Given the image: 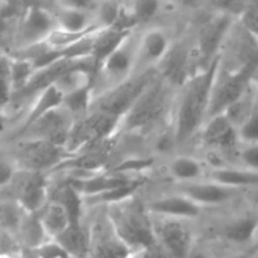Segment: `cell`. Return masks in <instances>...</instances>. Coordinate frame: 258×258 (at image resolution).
<instances>
[{
	"instance_id": "4fadbf2b",
	"label": "cell",
	"mask_w": 258,
	"mask_h": 258,
	"mask_svg": "<svg viewBox=\"0 0 258 258\" xmlns=\"http://www.w3.org/2000/svg\"><path fill=\"white\" fill-rule=\"evenodd\" d=\"M170 47V38L163 29L152 28L146 31L137 43L134 75L152 70L164 59Z\"/></svg>"
},
{
	"instance_id": "7dc6e473",
	"label": "cell",
	"mask_w": 258,
	"mask_h": 258,
	"mask_svg": "<svg viewBox=\"0 0 258 258\" xmlns=\"http://www.w3.org/2000/svg\"><path fill=\"white\" fill-rule=\"evenodd\" d=\"M97 4H102V2H109V0H96Z\"/></svg>"
},
{
	"instance_id": "3957f363",
	"label": "cell",
	"mask_w": 258,
	"mask_h": 258,
	"mask_svg": "<svg viewBox=\"0 0 258 258\" xmlns=\"http://www.w3.org/2000/svg\"><path fill=\"white\" fill-rule=\"evenodd\" d=\"M170 85L172 84L163 76L161 79L155 78V81L136 100L131 109L124 114L120 127L126 131H139V129H145L157 123L166 112Z\"/></svg>"
},
{
	"instance_id": "ffe728a7",
	"label": "cell",
	"mask_w": 258,
	"mask_h": 258,
	"mask_svg": "<svg viewBox=\"0 0 258 258\" xmlns=\"http://www.w3.org/2000/svg\"><path fill=\"white\" fill-rule=\"evenodd\" d=\"M62 102H64V94L55 84L46 87L44 90H41L38 94H35L31 99V103H29V108L26 111L25 121H23L22 127L31 124L32 121H35L38 117L44 115L46 112L61 106Z\"/></svg>"
},
{
	"instance_id": "2e32d148",
	"label": "cell",
	"mask_w": 258,
	"mask_h": 258,
	"mask_svg": "<svg viewBox=\"0 0 258 258\" xmlns=\"http://www.w3.org/2000/svg\"><path fill=\"white\" fill-rule=\"evenodd\" d=\"M220 235L234 246H249L258 237V216L241 214L223 223Z\"/></svg>"
},
{
	"instance_id": "8d00e7d4",
	"label": "cell",
	"mask_w": 258,
	"mask_h": 258,
	"mask_svg": "<svg viewBox=\"0 0 258 258\" xmlns=\"http://www.w3.org/2000/svg\"><path fill=\"white\" fill-rule=\"evenodd\" d=\"M96 0H58V7L66 8H76V10H85V11H96L97 8Z\"/></svg>"
},
{
	"instance_id": "83f0119b",
	"label": "cell",
	"mask_w": 258,
	"mask_h": 258,
	"mask_svg": "<svg viewBox=\"0 0 258 258\" xmlns=\"http://www.w3.org/2000/svg\"><path fill=\"white\" fill-rule=\"evenodd\" d=\"M35 70L37 69L32 61L11 55V81H13V88H14V97L20 91L25 90V87L29 84Z\"/></svg>"
},
{
	"instance_id": "5bb4252c",
	"label": "cell",
	"mask_w": 258,
	"mask_h": 258,
	"mask_svg": "<svg viewBox=\"0 0 258 258\" xmlns=\"http://www.w3.org/2000/svg\"><path fill=\"white\" fill-rule=\"evenodd\" d=\"M146 210L152 216L195 220L202 214L204 207L196 204L193 199H190L184 193L176 191L173 195H164V196L149 201L146 204Z\"/></svg>"
},
{
	"instance_id": "cb8c5ba5",
	"label": "cell",
	"mask_w": 258,
	"mask_h": 258,
	"mask_svg": "<svg viewBox=\"0 0 258 258\" xmlns=\"http://www.w3.org/2000/svg\"><path fill=\"white\" fill-rule=\"evenodd\" d=\"M142 187V179H137L131 184H126V185H121V187H117V188H112V190H108V191H103L100 195H96V196H90V198H84L85 201V207H109V205H115V204H121L124 201H129L133 199L139 188Z\"/></svg>"
},
{
	"instance_id": "9a60e30c",
	"label": "cell",
	"mask_w": 258,
	"mask_h": 258,
	"mask_svg": "<svg viewBox=\"0 0 258 258\" xmlns=\"http://www.w3.org/2000/svg\"><path fill=\"white\" fill-rule=\"evenodd\" d=\"M26 172H28V176L23 179L16 199L19 201V204L26 213L38 214L52 199L50 187H49L46 173L29 172V170Z\"/></svg>"
},
{
	"instance_id": "5b68a950",
	"label": "cell",
	"mask_w": 258,
	"mask_h": 258,
	"mask_svg": "<svg viewBox=\"0 0 258 258\" xmlns=\"http://www.w3.org/2000/svg\"><path fill=\"white\" fill-rule=\"evenodd\" d=\"M69 157H72L64 146L40 139H22L17 143L16 161L22 169L29 172L46 173L55 170Z\"/></svg>"
},
{
	"instance_id": "e0dca14e",
	"label": "cell",
	"mask_w": 258,
	"mask_h": 258,
	"mask_svg": "<svg viewBox=\"0 0 258 258\" xmlns=\"http://www.w3.org/2000/svg\"><path fill=\"white\" fill-rule=\"evenodd\" d=\"M205 178L238 190H249L258 187V172L246 169L243 166H213L207 170Z\"/></svg>"
},
{
	"instance_id": "60d3db41",
	"label": "cell",
	"mask_w": 258,
	"mask_h": 258,
	"mask_svg": "<svg viewBox=\"0 0 258 258\" xmlns=\"http://www.w3.org/2000/svg\"><path fill=\"white\" fill-rule=\"evenodd\" d=\"M10 124V114L7 111V108H0V136H2Z\"/></svg>"
},
{
	"instance_id": "d590c367",
	"label": "cell",
	"mask_w": 258,
	"mask_h": 258,
	"mask_svg": "<svg viewBox=\"0 0 258 258\" xmlns=\"http://www.w3.org/2000/svg\"><path fill=\"white\" fill-rule=\"evenodd\" d=\"M20 243L17 237L5 229L0 228V255L5 253H17L20 250Z\"/></svg>"
},
{
	"instance_id": "52a82bcc",
	"label": "cell",
	"mask_w": 258,
	"mask_h": 258,
	"mask_svg": "<svg viewBox=\"0 0 258 258\" xmlns=\"http://www.w3.org/2000/svg\"><path fill=\"white\" fill-rule=\"evenodd\" d=\"M55 28L56 19L53 11H49L41 5L29 7L19 20L11 50H19L44 43Z\"/></svg>"
},
{
	"instance_id": "7402d4cb",
	"label": "cell",
	"mask_w": 258,
	"mask_h": 258,
	"mask_svg": "<svg viewBox=\"0 0 258 258\" xmlns=\"http://www.w3.org/2000/svg\"><path fill=\"white\" fill-rule=\"evenodd\" d=\"M167 172L170 178L179 184L199 181L204 179L207 175V169L204 167V164L198 158L190 155H178L172 158L167 166Z\"/></svg>"
},
{
	"instance_id": "8992f818",
	"label": "cell",
	"mask_w": 258,
	"mask_h": 258,
	"mask_svg": "<svg viewBox=\"0 0 258 258\" xmlns=\"http://www.w3.org/2000/svg\"><path fill=\"white\" fill-rule=\"evenodd\" d=\"M75 123L76 117L61 105L38 117L31 124L22 127L20 136H23L22 139H40L66 148Z\"/></svg>"
},
{
	"instance_id": "1f68e13d",
	"label": "cell",
	"mask_w": 258,
	"mask_h": 258,
	"mask_svg": "<svg viewBox=\"0 0 258 258\" xmlns=\"http://www.w3.org/2000/svg\"><path fill=\"white\" fill-rule=\"evenodd\" d=\"M152 164H154L152 158H129V160H124L123 163L117 164L111 170L124 173V175H131V176H139L145 170H149L152 167Z\"/></svg>"
},
{
	"instance_id": "f35d334b",
	"label": "cell",
	"mask_w": 258,
	"mask_h": 258,
	"mask_svg": "<svg viewBox=\"0 0 258 258\" xmlns=\"http://www.w3.org/2000/svg\"><path fill=\"white\" fill-rule=\"evenodd\" d=\"M187 258H213L211 252L207 250V249H202V247H193L190 250V253L187 255Z\"/></svg>"
},
{
	"instance_id": "ba28073f",
	"label": "cell",
	"mask_w": 258,
	"mask_h": 258,
	"mask_svg": "<svg viewBox=\"0 0 258 258\" xmlns=\"http://www.w3.org/2000/svg\"><path fill=\"white\" fill-rule=\"evenodd\" d=\"M187 222L188 220L182 219L152 216L155 240L170 255V258H187L190 250L195 247L193 231Z\"/></svg>"
},
{
	"instance_id": "ee69618b",
	"label": "cell",
	"mask_w": 258,
	"mask_h": 258,
	"mask_svg": "<svg viewBox=\"0 0 258 258\" xmlns=\"http://www.w3.org/2000/svg\"><path fill=\"white\" fill-rule=\"evenodd\" d=\"M0 258H20L19 252L17 253H5V255H0Z\"/></svg>"
},
{
	"instance_id": "ac0fdd59",
	"label": "cell",
	"mask_w": 258,
	"mask_h": 258,
	"mask_svg": "<svg viewBox=\"0 0 258 258\" xmlns=\"http://www.w3.org/2000/svg\"><path fill=\"white\" fill-rule=\"evenodd\" d=\"M72 258H91V229L82 223H72L55 238Z\"/></svg>"
},
{
	"instance_id": "f6af8a7d",
	"label": "cell",
	"mask_w": 258,
	"mask_h": 258,
	"mask_svg": "<svg viewBox=\"0 0 258 258\" xmlns=\"http://www.w3.org/2000/svg\"><path fill=\"white\" fill-rule=\"evenodd\" d=\"M253 87H255V102L258 105V84H253Z\"/></svg>"
},
{
	"instance_id": "7c38bea8",
	"label": "cell",
	"mask_w": 258,
	"mask_h": 258,
	"mask_svg": "<svg viewBox=\"0 0 258 258\" xmlns=\"http://www.w3.org/2000/svg\"><path fill=\"white\" fill-rule=\"evenodd\" d=\"M178 191L184 193L185 196H188L190 199H193L196 204H199L204 208L205 207L225 205V204L234 201L235 198H238L243 193V190L219 184V182L211 181L208 178L193 181V182L179 184Z\"/></svg>"
},
{
	"instance_id": "b9f144b4",
	"label": "cell",
	"mask_w": 258,
	"mask_h": 258,
	"mask_svg": "<svg viewBox=\"0 0 258 258\" xmlns=\"http://www.w3.org/2000/svg\"><path fill=\"white\" fill-rule=\"evenodd\" d=\"M255 256H256V246L253 249H247V250L238 252V253H235L234 256H229V258H255Z\"/></svg>"
},
{
	"instance_id": "30bf717a",
	"label": "cell",
	"mask_w": 258,
	"mask_h": 258,
	"mask_svg": "<svg viewBox=\"0 0 258 258\" xmlns=\"http://www.w3.org/2000/svg\"><path fill=\"white\" fill-rule=\"evenodd\" d=\"M198 134L201 137L202 145L207 149L216 152L232 151L237 148V145H241L238 140L237 127L232 124V121L225 112H219L208 117Z\"/></svg>"
},
{
	"instance_id": "4dcf8cb0",
	"label": "cell",
	"mask_w": 258,
	"mask_h": 258,
	"mask_svg": "<svg viewBox=\"0 0 258 258\" xmlns=\"http://www.w3.org/2000/svg\"><path fill=\"white\" fill-rule=\"evenodd\" d=\"M160 10V0H134L131 13L136 23L151 22Z\"/></svg>"
},
{
	"instance_id": "836d02e7",
	"label": "cell",
	"mask_w": 258,
	"mask_h": 258,
	"mask_svg": "<svg viewBox=\"0 0 258 258\" xmlns=\"http://www.w3.org/2000/svg\"><path fill=\"white\" fill-rule=\"evenodd\" d=\"M19 172H22V167L16 158H0V188L11 185L16 181Z\"/></svg>"
},
{
	"instance_id": "7bdbcfd3",
	"label": "cell",
	"mask_w": 258,
	"mask_h": 258,
	"mask_svg": "<svg viewBox=\"0 0 258 258\" xmlns=\"http://www.w3.org/2000/svg\"><path fill=\"white\" fill-rule=\"evenodd\" d=\"M252 82L253 84H258V62H256V66L253 69V73H252Z\"/></svg>"
},
{
	"instance_id": "d4e9b609",
	"label": "cell",
	"mask_w": 258,
	"mask_h": 258,
	"mask_svg": "<svg viewBox=\"0 0 258 258\" xmlns=\"http://www.w3.org/2000/svg\"><path fill=\"white\" fill-rule=\"evenodd\" d=\"M52 199L59 201L66 207L67 213L70 214L72 223H82V214H84V210L87 208L85 201H84V196L69 181L58 188L56 198H52Z\"/></svg>"
},
{
	"instance_id": "6da1fadb",
	"label": "cell",
	"mask_w": 258,
	"mask_h": 258,
	"mask_svg": "<svg viewBox=\"0 0 258 258\" xmlns=\"http://www.w3.org/2000/svg\"><path fill=\"white\" fill-rule=\"evenodd\" d=\"M223 66L222 53L216 55L207 67L190 75L179 87L173 115V136L176 145L190 142L208 117L213 87Z\"/></svg>"
},
{
	"instance_id": "603a6c76",
	"label": "cell",
	"mask_w": 258,
	"mask_h": 258,
	"mask_svg": "<svg viewBox=\"0 0 258 258\" xmlns=\"http://www.w3.org/2000/svg\"><path fill=\"white\" fill-rule=\"evenodd\" d=\"M16 237H17L20 246L26 247L29 250L37 249L46 240H49V237H47L40 219H38V214H29V213H26Z\"/></svg>"
},
{
	"instance_id": "bcb514c9",
	"label": "cell",
	"mask_w": 258,
	"mask_h": 258,
	"mask_svg": "<svg viewBox=\"0 0 258 258\" xmlns=\"http://www.w3.org/2000/svg\"><path fill=\"white\" fill-rule=\"evenodd\" d=\"M5 53H7L5 50H2V49H0V59H2V56H4Z\"/></svg>"
},
{
	"instance_id": "f1b7e54d",
	"label": "cell",
	"mask_w": 258,
	"mask_h": 258,
	"mask_svg": "<svg viewBox=\"0 0 258 258\" xmlns=\"http://www.w3.org/2000/svg\"><path fill=\"white\" fill-rule=\"evenodd\" d=\"M14 99V88L11 81V55L7 52L0 59V108H8Z\"/></svg>"
},
{
	"instance_id": "7a4b0ae2",
	"label": "cell",
	"mask_w": 258,
	"mask_h": 258,
	"mask_svg": "<svg viewBox=\"0 0 258 258\" xmlns=\"http://www.w3.org/2000/svg\"><path fill=\"white\" fill-rule=\"evenodd\" d=\"M106 219L115 235L133 252L143 250L157 243L152 216L146 205L136 204L133 199L109 205L106 207Z\"/></svg>"
},
{
	"instance_id": "e575fe53",
	"label": "cell",
	"mask_w": 258,
	"mask_h": 258,
	"mask_svg": "<svg viewBox=\"0 0 258 258\" xmlns=\"http://www.w3.org/2000/svg\"><path fill=\"white\" fill-rule=\"evenodd\" d=\"M238 158L243 167L258 172V143L241 145L238 149Z\"/></svg>"
},
{
	"instance_id": "484cf974",
	"label": "cell",
	"mask_w": 258,
	"mask_h": 258,
	"mask_svg": "<svg viewBox=\"0 0 258 258\" xmlns=\"http://www.w3.org/2000/svg\"><path fill=\"white\" fill-rule=\"evenodd\" d=\"M94 84L91 85H87V87H82L76 91H72L69 94L64 96V102L62 105L78 118L87 115L91 109V105H93V100H94Z\"/></svg>"
},
{
	"instance_id": "ab89813d",
	"label": "cell",
	"mask_w": 258,
	"mask_h": 258,
	"mask_svg": "<svg viewBox=\"0 0 258 258\" xmlns=\"http://www.w3.org/2000/svg\"><path fill=\"white\" fill-rule=\"evenodd\" d=\"M170 2L176 7H181V8H187V10H191V8H198L201 5V0H170Z\"/></svg>"
},
{
	"instance_id": "277c9868",
	"label": "cell",
	"mask_w": 258,
	"mask_h": 258,
	"mask_svg": "<svg viewBox=\"0 0 258 258\" xmlns=\"http://www.w3.org/2000/svg\"><path fill=\"white\" fill-rule=\"evenodd\" d=\"M256 62H258V56L241 64L235 70H225L222 66L213 87L208 117L226 111L234 102H237L247 91V88L252 84V73Z\"/></svg>"
},
{
	"instance_id": "44dd1931",
	"label": "cell",
	"mask_w": 258,
	"mask_h": 258,
	"mask_svg": "<svg viewBox=\"0 0 258 258\" xmlns=\"http://www.w3.org/2000/svg\"><path fill=\"white\" fill-rule=\"evenodd\" d=\"M38 219L49 238H56L72 225L70 214L56 199H50L47 202V205L38 213Z\"/></svg>"
},
{
	"instance_id": "9c48e42d",
	"label": "cell",
	"mask_w": 258,
	"mask_h": 258,
	"mask_svg": "<svg viewBox=\"0 0 258 258\" xmlns=\"http://www.w3.org/2000/svg\"><path fill=\"white\" fill-rule=\"evenodd\" d=\"M136 49L133 35L127 37L97 69L96 78H102L109 88L124 82L134 75L136 70Z\"/></svg>"
},
{
	"instance_id": "74e56055",
	"label": "cell",
	"mask_w": 258,
	"mask_h": 258,
	"mask_svg": "<svg viewBox=\"0 0 258 258\" xmlns=\"http://www.w3.org/2000/svg\"><path fill=\"white\" fill-rule=\"evenodd\" d=\"M210 2L223 13H229V14H235V11L243 5V0H210Z\"/></svg>"
},
{
	"instance_id": "f546056e",
	"label": "cell",
	"mask_w": 258,
	"mask_h": 258,
	"mask_svg": "<svg viewBox=\"0 0 258 258\" xmlns=\"http://www.w3.org/2000/svg\"><path fill=\"white\" fill-rule=\"evenodd\" d=\"M237 134H238V140L241 145L258 143V105L256 102L252 111L247 114V117L237 127Z\"/></svg>"
},
{
	"instance_id": "d6a6232c",
	"label": "cell",
	"mask_w": 258,
	"mask_h": 258,
	"mask_svg": "<svg viewBox=\"0 0 258 258\" xmlns=\"http://www.w3.org/2000/svg\"><path fill=\"white\" fill-rule=\"evenodd\" d=\"M35 253V258H72L69 252L55 240L49 238L41 246L32 250Z\"/></svg>"
},
{
	"instance_id": "4316f807",
	"label": "cell",
	"mask_w": 258,
	"mask_h": 258,
	"mask_svg": "<svg viewBox=\"0 0 258 258\" xmlns=\"http://www.w3.org/2000/svg\"><path fill=\"white\" fill-rule=\"evenodd\" d=\"M25 216L26 211L22 208L17 199L0 201V228L2 229L16 235Z\"/></svg>"
},
{
	"instance_id": "8fae6325",
	"label": "cell",
	"mask_w": 258,
	"mask_h": 258,
	"mask_svg": "<svg viewBox=\"0 0 258 258\" xmlns=\"http://www.w3.org/2000/svg\"><path fill=\"white\" fill-rule=\"evenodd\" d=\"M232 23H234L232 14L219 11L205 25H202L199 35H198L196 49H198L199 58L205 62V66H208V62L216 55H219V47L226 38Z\"/></svg>"
},
{
	"instance_id": "c3c4849f",
	"label": "cell",
	"mask_w": 258,
	"mask_h": 258,
	"mask_svg": "<svg viewBox=\"0 0 258 258\" xmlns=\"http://www.w3.org/2000/svg\"><path fill=\"white\" fill-rule=\"evenodd\" d=\"M256 256H258V246H256Z\"/></svg>"
},
{
	"instance_id": "d6986e66",
	"label": "cell",
	"mask_w": 258,
	"mask_h": 258,
	"mask_svg": "<svg viewBox=\"0 0 258 258\" xmlns=\"http://www.w3.org/2000/svg\"><path fill=\"white\" fill-rule=\"evenodd\" d=\"M56 19V28L70 31V32H84L96 28H103L96 22L94 11H85V10H76V8H66L58 7L55 11Z\"/></svg>"
}]
</instances>
